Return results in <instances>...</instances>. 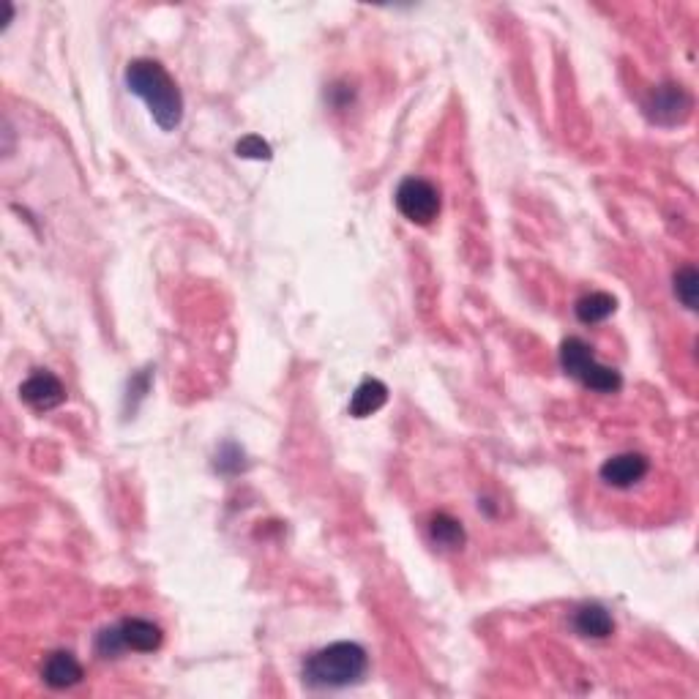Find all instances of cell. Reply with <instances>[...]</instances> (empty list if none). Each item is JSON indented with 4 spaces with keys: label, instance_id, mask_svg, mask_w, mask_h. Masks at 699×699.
<instances>
[{
    "label": "cell",
    "instance_id": "6da1fadb",
    "mask_svg": "<svg viewBox=\"0 0 699 699\" xmlns=\"http://www.w3.org/2000/svg\"><path fill=\"white\" fill-rule=\"evenodd\" d=\"M126 88L148 104V110H151L153 121H156L159 129L173 132V129L181 126L183 96L162 63L148 61V58L129 63V69H126Z\"/></svg>",
    "mask_w": 699,
    "mask_h": 699
},
{
    "label": "cell",
    "instance_id": "7a4b0ae2",
    "mask_svg": "<svg viewBox=\"0 0 699 699\" xmlns=\"http://www.w3.org/2000/svg\"><path fill=\"white\" fill-rule=\"evenodd\" d=\"M369 656L358 642H334L304 661L301 678L309 689H347L361 683Z\"/></svg>",
    "mask_w": 699,
    "mask_h": 699
},
{
    "label": "cell",
    "instance_id": "3957f363",
    "mask_svg": "<svg viewBox=\"0 0 699 699\" xmlns=\"http://www.w3.org/2000/svg\"><path fill=\"white\" fill-rule=\"evenodd\" d=\"M560 366L566 369L568 377L579 380L596 394H615L623 385L618 369L598 364L588 342H582L579 336H568L566 342L560 345Z\"/></svg>",
    "mask_w": 699,
    "mask_h": 699
},
{
    "label": "cell",
    "instance_id": "277c9868",
    "mask_svg": "<svg viewBox=\"0 0 699 699\" xmlns=\"http://www.w3.org/2000/svg\"><path fill=\"white\" fill-rule=\"evenodd\" d=\"M394 200L396 208H399V213L405 216L407 222L421 224V227L435 222L437 213H440V192H437V186L424 181V178H416V175H410V178L399 183Z\"/></svg>",
    "mask_w": 699,
    "mask_h": 699
},
{
    "label": "cell",
    "instance_id": "5b68a950",
    "mask_svg": "<svg viewBox=\"0 0 699 699\" xmlns=\"http://www.w3.org/2000/svg\"><path fill=\"white\" fill-rule=\"evenodd\" d=\"M694 99L683 85L675 82H664L656 91H650L648 102H645V112L653 123L659 126H678V123L689 121Z\"/></svg>",
    "mask_w": 699,
    "mask_h": 699
},
{
    "label": "cell",
    "instance_id": "8992f818",
    "mask_svg": "<svg viewBox=\"0 0 699 699\" xmlns=\"http://www.w3.org/2000/svg\"><path fill=\"white\" fill-rule=\"evenodd\" d=\"M20 396L33 410H52L66 402V388L58 377L47 369H36L25 383L20 385Z\"/></svg>",
    "mask_w": 699,
    "mask_h": 699
},
{
    "label": "cell",
    "instance_id": "52a82bcc",
    "mask_svg": "<svg viewBox=\"0 0 699 699\" xmlns=\"http://www.w3.org/2000/svg\"><path fill=\"white\" fill-rule=\"evenodd\" d=\"M648 470L650 462L642 454H618L601 465L598 476H601V481L609 484V487L629 489L648 476Z\"/></svg>",
    "mask_w": 699,
    "mask_h": 699
},
{
    "label": "cell",
    "instance_id": "ba28073f",
    "mask_svg": "<svg viewBox=\"0 0 699 699\" xmlns=\"http://www.w3.org/2000/svg\"><path fill=\"white\" fill-rule=\"evenodd\" d=\"M82 664L74 656H71L69 650H55V653H50L47 656V661H44V667H41V678H44V683L50 686V689H71V686H77L82 680Z\"/></svg>",
    "mask_w": 699,
    "mask_h": 699
},
{
    "label": "cell",
    "instance_id": "9c48e42d",
    "mask_svg": "<svg viewBox=\"0 0 699 699\" xmlns=\"http://www.w3.org/2000/svg\"><path fill=\"white\" fill-rule=\"evenodd\" d=\"M118 626H121V637L126 650H134V653H153V650L162 648L164 634L151 620L126 618L121 620Z\"/></svg>",
    "mask_w": 699,
    "mask_h": 699
},
{
    "label": "cell",
    "instance_id": "30bf717a",
    "mask_svg": "<svg viewBox=\"0 0 699 699\" xmlns=\"http://www.w3.org/2000/svg\"><path fill=\"white\" fill-rule=\"evenodd\" d=\"M571 623H574V631H577L579 637L588 639H607L612 637V631H615V620H612V615H609L601 604H585V607H579L577 612H574Z\"/></svg>",
    "mask_w": 699,
    "mask_h": 699
},
{
    "label": "cell",
    "instance_id": "8fae6325",
    "mask_svg": "<svg viewBox=\"0 0 699 699\" xmlns=\"http://www.w3.org/2000/svg\"><path fill=\"white\" fill-rule=\"evenodd\" d=\"M385 402H388V385L383 380H375V377H366L364 383L355 388L353 399H350V416H375L380 407H385Z\"/></svg>",
    "mask_w": 699,
    "mask_h": 699
},
{
    "label": "cell",
    "instance_id": "7c38bea8",
    "mask_svg": "<svg viewBox=\"0 0 699 699\" xmlns=\"http://www.w3.org/2000/svg\"><path fill=\"white\" fill-rule=\"evenodd\" d=\"M429 538L435 541V547L456 552L465 547V527L451 514H435L429 522Z\"/></svg>",
    "mask_w": 699,
    "mask_h": 699
},
{
    "label": "cell",
    "instance_id": "4fadbf2b",
    "mask_svg": "<svg viewBox=\"0 0 699 699\" xmlns=\"http://www.w3.org/2000/svg\"><path fill=\"white\" fill-rule=\"evenodd\" d=\"M615 309H618V301L612 298L609 293H588L582 295L577 301V306H574V312H577V320L585 325H596V323H604L607 317L615 315Z\"/></svg>",
    "mask_w": 699,
    "mask_h": 699
},
{
    "label": "cell",
    "instance_id": "5bb4252c",
    "mask_svg": "<svg viewBox=\"0 0 699 699\" xmlns=\"http://www.w3.org/2000/svg\"><path fill=\"white\" fill-rule=\"evenodd\" d=\"M675 295H678V301L686 309H697V301H699V274L694 265H683L678 274H675Z\"/></svg>",
    "mask_w": 699,
    "mask_h": 699
},
{
    "label": "cell",
    "instance_id": "9a60e30c",
    "mask_svg": "<svg viewBox=\"0 0 699 699\" xmlns=\"http://www.w3.org/2000/svg\"><path fill=\"white\" fill-rule=\"evenodd\" d=\"M123 650H126V645H123L121 626H118V623H115V626H107V629H102L96 634V653H99L102 659H115V656H121Z\"/></svg>",
    "mask_w": 699,
    "mask_h": 699
},
{
    "label": "cell",
    "instance_id": "2e32d148",
    "mask_svg": "<svg viewBox=\"0 0 699 699\" xmlns=\"http://www.w3.org/2000/svg\"><path fill=\"white\" fill-rule=\"evenodd\" d=\"M235 153L241 156V159H254V162H268L274 153H271V145L263 140V137H257V134H249V137H244V140L235 145Z\"/></svg>",
    "mask_w": 699,
    "mask_h": 699
}]
</instances>
